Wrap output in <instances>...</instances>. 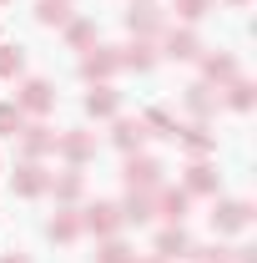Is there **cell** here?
<instances>
[{
    "instance_id": "obj_2",
    "label": "cell",
    "mask_w": 257,
    "mask_h": 263,
    "mask_svg": "<svg viewBox=\"0 0 257 263\" xmlns=\"http://www.w3.org/2000/svg\"><path fill=\"white\" fill-rule=\"evenodd\" d=\"M116 228H121V208H116V202H91V208L81 213V233L116 238Z\"/></svg>"
},
{
    "instance_id": "obj_29",
    "label": "cell",
    "mask_w": 257,
    "mask_h": 263,
    "mask_svg": "<svg viewBox=\"0 0 257 263\" xmlns=\"http://www.w3.org/2000/svg\"><path fill=\"white\" fill-rule=\"evenodd\" d=\"M26 71V56H20V46H0V76L10 81V76H20Z\"/></svg>"
},
{
    "instance_id": "obj_1",
    "label": "cell",
    "mask_w": 257,
    "mask_h": 263,
    "mask_svg": "<svg viewBox=\"0 0 257 263\" xmlns=\"http://www.w3.org/2000/svg\"><path fill=\"white\" fill-rule=\"evenodd\" d=\"M161 172H166V167H161L157 157L131 152V157H126V187H131V193H157V187H161Z\"/></svg>"
},
{
    "instance_id": "obj_12",
    "label": "cell",
    "mask_w": 257,
    "mask_h": 263,
    "mask_svg": "<svg viewBox=\"0 0 257 263\" xmlns=\"http://www.w3.org/2000/svg\"><path fill=\"white\" fill-rule=\"evenodd\" d=\"M111 142L121 147V152H141V142H146V127H141V117H116V132H111Z\"/></svg>"
},
{
    "instance_id": "obj_9",
    "label": "cell",
    "mask_w": 257,
    "mask_h": 263,
    "mask_svg": "<svg viewBox=\"0 0 257 263\" xmlns=\"http://www.w3.org/2000/svg\"><path fill=\"white\" fill-rule=\"evenodd\" d=\"M15 106H20V111H35V117H46V111L56 106V91H51V81H40V76H31V81L20 86V97H15Z\"/></svg>"
},
{
    "instance_id": "obj_26",
    "label": "cell",
    "mask_w": 257,
    "mask_h": 263,
    "mask_svg": "<svg viewBox=\"0 0 257 263\" xmlns=\"http://www.w3.org/2000/svg\"><path fill=\"white\" fill-rule=\"evenodd\" d=\"M66 41H71L76 51H86V46H96V26H91V21H66Z\"/></svg>"
},
{
    "instance_id": "obj_11",
    "label": "cell",
    "mask_w": 257,
    "mask_h": 263,
    "mask_svg": "<svg viewBox=\"0 0 257 263\" xmlns=\"http://www.w3.org/2000/svg\"><path fill=\"white\" fill-rule=\"evenodd\" d=\"M116 111H121V91L101 81L96 91L86 97V117H96V122H106V117H116Z\"/></svg>"
},
{
    "instance_id": "obj_7",
    "label": "cell",
    "mask_w": 257,
    "mask_h": 263,
    "mask_svg": "<svg viewBox=\"0 0 257 263\" xmlns=\"http://www.w3.org/2000/svg\"><path fill=\"white\" fill-rule=\"evenodd\" d=\"M192 238H187V228H182V223H172V228H161L157 233V258L161 263H172V258H192Z\"/></svg>"
},
{
    "instance_id": "obj_22",
    "label": "cell",
    "mask_w": 257,
    "mask_h": 263,
    "mask_svg": "<svg viewBox=\"0 0 257 263\" xmlns=\"http://www.w3.org/2000/svg\"><path fill=\"white\" fill-rule=\"evenodd\" d=\"M46 233H51L56 243H76V238H81V213H56Z\"/></svg>"
},
{
    "instance_id": "obj_18",
    "label": "cell",
    "mask_w": 257,
    "mask_h": 263,
    "mask_svg": "<svg viewBox=\"0 0 257 263\" xmlns=\"http://www.w3.org/2000/svg\"><path fill=\"white\" fill-rule=\"evenodd\" d=\"M202 76H207V81H217V86H227V81H237V61H232L227 51H217V56H207V61H202Z\"/></svg>"
},
{
    "instance_id": "obj_28",
    "label": "cell",
    "mask_w": 257,
    "mask_h": 263,
    "mask_svg": "<svg viewBox=\"0 0 257 263\" xmlns=\"http://www.w3.org/2000/svg\"><path fill=\"white\" fill-rule=\"evenodd\" d=\"M227 106H232V111H247V106H252V81H242V76L227 81Z\"/></svg>"
},
{
    "instance_id": "obj_17",
    "label": "cell",
    "mask_w": 257,
    "mask_h": 263,
    "mask_svg": "<svg viewBox=\"0 0 257 263\" xmlns=\"http://www.w3.org/2000/svg\"><path fill=\"white\" fill-rule=\"evenodd\" d=\"M177 142H182L192 157H207V152H217V137H212L207 127H182V132H177Z\"/></svg>"
},
{
    "instance_id": "obj_16",
    "label": "cell",
    "mask_w": 257,
    "mask_h": 263,
    "mask_svg": "<svg viewBox=\"0 0 257 263\" xmlns=\"http://www.w3.org/2000/svg\"><path fill=\"white\" fill-rule=\"evenodd\" d=\"M182 101H187V111H192V117H212V111H217V97H212V86H207V81H192V86L182 91Z\"/></svg>"
},
{
    "instance_id": "obj_34",
    "label": "cell",
    "mask_w": 257,
    "mask_h": 263,
    "mask_svg": "<svg viewBox=\"0 0 257 263\" xmlns=\"http://www.w3.org/2000/svg\"><path fill=\"white\" fill-rule=\"evenodd\" d=\"M0 5H5V0H0Z\"/></svg>"
},
{
    "instance_id": "obj_20",
    "label": "cell",
    "mask_w": 257,
    "mask_h": 263,
    "mask_svg": "<svg viewBox=\"0 0 257 263\" xmlns=\"http://www.w3.org/2000/svg\"><path fill=\"white\" fill-rule=\"evenodd\" d=\"M197 51H202V46H197L192 31H172L166 35V56H172V61H197Z\"/></svg>"
},
{
    "instance_id": "obj_31",
    "label": "cell",
    "mask_w": 257,
    "mask_h": 263,
    "mask_svg": "<svg viewBox=\"0 0 257 263\" xmlns=\"http://www.w3.org/2000/svg\"><path fill=\"white\" fill-rule=\"evenodd\" d=\"M0 263H31V258H20V253H5V258H0Z\"/></svg>"
},
{
    "instance_id": "obj_33",
    "label": "cell",
    "mask_w": 257,
    "mask_h": 263,
    "mask_svg": "<svg viewBox=\"0 0 257 263\" xmlns=\"http://www.w3.org/2000/svg\"><path fill=\"white\" fill-rule=\"evenodd\" d=\"M136 263H161V258H136Z\"/></svg>"
},
{
    "instance_id": "obj_30",
    "label": "cell",
    "mask_w": 257,
    "mask_h": 263,
    "mask_svg": "<svg viewBox=\"0 0 257 263\" xmlns=\"http://www.w3.org/2000/svg\"><path fill=\"white\" fill-rule=\"evenodd\" d=\"M172 10H177L182 21H202V15L212 10V0H172Z\"/></svg>"
},
{
    "instance_id": "obj_23",
    "label": "cell",
    "mask_w": 257,
    "mask_h": 263,
    "mask_svg": "<svg viewBox=\"0 0 257 263\" xmlns=\"http://www.w3.org/2000/svg\"><path fill=\"white\" fill-rule=\"evenodd\" d=\"M81 187H86V182H81V167H71V172H61V177H51V193L61 197V202H76Z\"/></svg>"
},
{
    "instance_id": "obj_21",
    "label": "cell",
    "mask_w": 257,
    "mask_h": 263,
    "mask_svg": "<svg viewBox=\"0 0 257 263\" xmlns=\"http://www.w3.org/2000/svg\"><path fill=\"white\" fill-rule=\"evenodd\" d=\"M121 66H126V71H152V66H157V56H152V41H131L126 51H121Z\"/></svg>"
},
{
    "instance_id": "obj_15",
    "label": "cell",
    "mask_w": 257,
    "mask_h": 263,
    "mask_svg": "<svg viewBox=\"0 0 257 263\" xmlns=\"http://www.w3.org/2000/svg\"><path fill=\"white\" fill-rule=\"evenodd\" d=\"M157 218V197L152 193H126L121 202V223H152Z\"/></svg>"
},
{
    "instance_id": "obj_10",
    "label": "cell",
    "mask_w": 257,
    "mask_h": 263,
    "mask_svg": "<svg viewBox=\"0 0 257 263\" xmlns=\"http://www.w3.org/2000/svg\"><path fill=\"white\" fill-rule=\"evenodd\" d=\"M116 71H121V56H116L111 46H96V51L81 61V76H86V81H106V76H116Z\"/></svg>"
},
{
    "instance_id": "obj_25",
    "label": "cell",
    "mask_w": 257,
    "mask_h": 263,
    "mask_svg": "<svg viewBox=\"0 0 257 263\" xmlns=\"http://www.w3.org/2000/svg\"><path fill=\"white\" fill-rule=\"evenodd\" d=\"M35 21L40 26H66L71 21V0H40L35 5Z\"/></svg>"
},
{
    "instance_id": "obj_14",
    "label": "cell",
    "mask_w": 257,
    "mask_h": 263,
    "mask_svg": "<svg viewBox=\"0 0 257 263\" xmlns=\"http://www.w3.org/2000/svg\"><path fill=\"white\" fill-rule=\"evenodd\" d=\"M182 193L217 197V167H212V162H192V167H187V187H182Z\"/></svg>"
},
{
    "instance_id": "obj_27",
    "label": "cell",
    "mask_w": 257,
    "mask_h": 263,
    "mask_svg": "<svg viewBox=\"0 0 257 263\" xmlns=\"http://www.w3.org/2000/svg\"><path fill=\"white\" fill-rule=\"evenodd\" d=\"M20 127H26V111L15 101H0V137H15Z\"/></svg>"
},
{
    "instance_id": "obj_8",
    "label": "cell",
    "mask_w": 257,
    "mask_h": 263,
    "mask_svg": "<svg viewBox=\"0 0 257 263\" xmlns=\"http://www.w3.org/2000/svg\"><path fill=\"white\" fill-rule=\"evenodd\" d=\"M10 187H15L20 197H40V193H51V172H46L40 162H20L15 177H10Z\"/></svg>"
},
{
    "instance_id": "obj_4",
    "label": "cell",
    "mask_w": 257,
    "mask_h": 263,
    "mask_svg": "<svg viewBox=\"0 0 257 263\" xmlns=\"http://www.w3.org/2000/svg\"><path fill=\"white\" fill-rule=\"evenodd\" d=\"M126 26H131V35H136V41H152V35H161L166 15H161L152 0H136V5L126 10Z\"/></svg>"
},
{
    "instance_id": "obj_19",
    "label": "cell",
    "mask_w": 257,
    "mask_h": 263,
    "mask_svg": "<svg viewBox=\"0 0 257 263\" xmlns=\"http://www.w3.org/2000/svg\"><path fill=\"white\" fill-rule=\"evenodd\" d=\"M141 127L157 132V137H177V132H182V122H177L172 111H161V106H146V111H141Z\"/></svg>"
},
{
    "instance_id": "obj_6",
    "label": "cell",
    "mask_w": 257,
    "mask_h": 263,
    "mask_svg": "<svg viewBox=\"0 0 257 263\" xmlns=\"http://www.w3.org/2000/svg\"><path fill=\"white\" fill-rule=\"evenodd\" d=\"M56 152H61L71 167H81V162L96 157V137H91V132H61V137H56Z\"/></svg>"
},
{
    "instance_id": "obj_3",
    "label": "cell",
    "mask_w": 257,
    "mask_h": 263,
    "mask_svg": "<svg viewBox=\"0 0 257 263\" xmlns=\"http://www.w3.org/2000/svg\"><path fill=\"white\" fill-rule=\"evenodd\" d=\"M247 223H252V202H237V197L212 202V228L217 233H242Z\"/></svg>"
},
{
    "instance_id": "obj_13",
    "label": "cell",
    "mask_w": 257,
    "mask_h": 263,
    "mask_svg": "<svg viewBox=\"0 0 257 263\" xmlns=\"http://www.w3.org/2000/svg\"><path fill=\"white\" fill-rule=\"evenodd\" d=\"M152 197H157V213L166 223H182V218H187V197L192 193H182V187H157Z\"/></svg>"
},
{
    "instance_id": "obj_24",
    "label": "cell",
    "mask_w": 257,
    "mask_h": 263,
    "mask_svg": "<svg viewBox=\"0 0 257 263\" xmlns=\"http://www.w3.org/2000/svg\"><path fill=\"white\" fill-rule=\"evenodd\" d=\"M96 263H136V248H126L121 238H101V248H96Z\"/></svg>"
},
{
    "instance_id": "obj_32",
    "label": "cell",
    "mask_w": 257,
    "mask_h": 263,
    "mask_svg": "<svg viewBox=\"0 0 257 263\" xmlns=\"http://www.w3.org/2000/svg\"><path fill=\"white\" fill-rule=\"evenodd\" d=\"M227 5H237V10H242V5H247V0H227Z\"/></svg>"
},
{
    "instance_id": "obj_5",
    "label": "cell",
    "mask_w": 257,
    "mask_h": 263,
    "mask_svg": "<svg viewBox=\"0 0 257 263\" xmlns=\"http://www.w3.org/2000/svg\"><path fill=\"white\" fill-rule=\"evenodd\" d=\"M15 137H20V152H26V162H40L46 152H56V132L46 127V122H31V127H20Z\"/></svg>"
}]
</instances>
